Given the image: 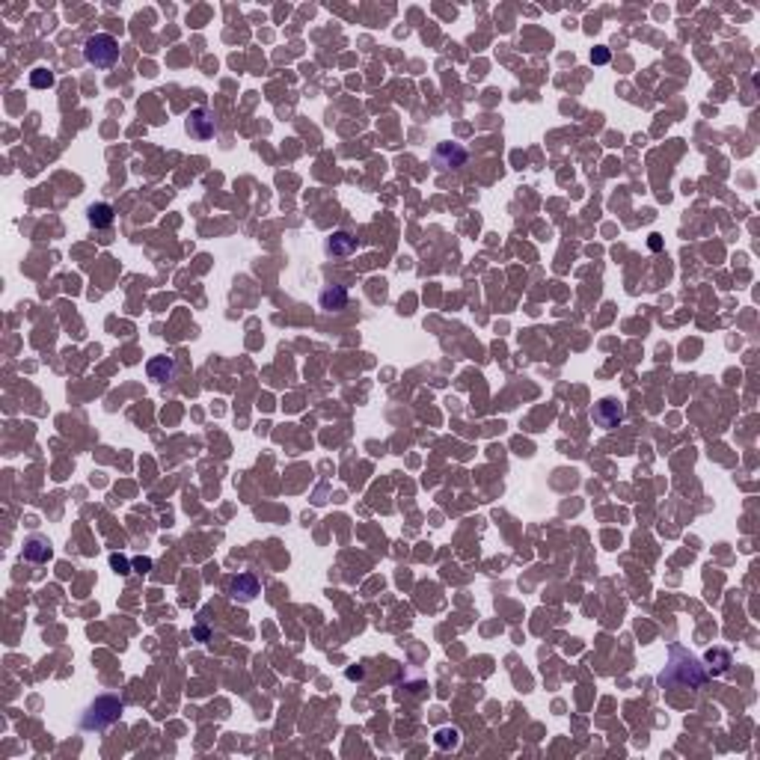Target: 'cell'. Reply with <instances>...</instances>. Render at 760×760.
<instances>
[{"mask_svg":"<svg viewBox=\"0 0 760 760\" xmlns=\"http://www.w3.org/2000/svg\"><path fill=\"white\" fill-rule=\"evenodd\" d=\"M188 134L196 137V140H208L214 137V113L208 107H196L191 110V116H188Z\"/></svg>","mask_w":760,"mask_h":760,"instance_id":"5","label":"cell"},{"mask_svg":"<svg viewBox=\"0 0 760 760\" xmlns=\"http://www.w3.org/2000/svg\"><path fill=\"white\" fill-rule=\"evenodd\" d=\"M122 710H125V704L116 695H102L80 716V728L83 730H107L110 725H116L122 719Z\"/></svg>","mask_w":760,"mask_h":760,"instance_id":"1","label":"cell"},{"mask_svg":"<svg viewBox=\"0 0 760 760\" xmlns=\"http://www.w3.org/2000/svg\"><path fill=\"white\" fill-rule=\"evenodd\" d=\"M707 663H719V665H713V674H722V671H728V665H730V653L716 648V651L707 653Z\"/></svg>","mask_w":760,"mask_h":760,"instance_id":"15","label":"cell"},{"mask_svg":"<svg viewBox=\"0 0 760 760\" xmlns=\"http://www.w3.org/2000/svg\"><path fill=\"white\" fill-rule=\"evenodd\" d=\"M131 565H134L137 573H149V570H152V558H134Z\"/></svg>","mask_w":760,"mask_h":760,"instance_id":"17","label":"cell"},{"mask_svg":"<svg viewBox=\"0 0 760 760\" xmlns=\"http://www.w3.org/2000/svg\"><path fill=\"white\" fill-rule=\"evenodd\" d=\"M434 742L440 745V749H454L457 742H461V734H457L454 728H442V730H437V737H434Z\"/></svg>","mask_w":760,"mask_h":760,"instance_id":"14","label":"cell"},{"mask_svg":"<svg viewBox=\"0 0 760 760\" xmlns=\"http://www.w3.org/2000/svg\"><path fill=\"white\" fill-rule=\"evenodd\" d=\"M659 247H663V238H659V235H651V250H659Z\"/></svg>","mask_w":760,"mask_h":760,"instance_id":"21","label":"cell"},{"mask_svg":"<svg viewBox=\"0 0 760 760\" xmlns=\"http://www.w3.org/2000/svg\"><path fill=\"white\" fill-rule=\"evenodd\" d=\"M30 87H33V90H51V87H54V71H48V68H33V71H30Z\"/></svg>","mask_w":760,"mask_h":760,"instance_id":"13","label":"cell"},{"mask_svg":"<svg viewBox=\"0 0 760 760\" xmlns=\"http://www.w3.org/2000/svg\"><path fill=\"white\" fill-rule=\"evenodd\" d=\"M83 60L95 68H110L119 60V42L110 33H95L83 42Z\"/></svg>","mask_w":760,"mask_h":760,"instance_id":"2","label":"cell"},{"mask_svg":"<svg viewBox=\"0 0 760 760\" xmlns=\"http://www.w3.org/2000/svg\"><path fill=\"white\" fill-rule=\"evenodd\" d=\"M683 656V653H680ZM707 680V671L701 668V663L695 656H683V663L677 665V659L668 665V671L659 677V683H674V686H689V689H698V686H704Z\"/></svg>","mask_w":760,"mask_h":760,"instance_id":"3","label":"cell"},{"mask_svg":"<svg viewBox=\"0 0 760 760\" xmlns=\"http://www.w3.org/2000/svg\"><path fill=\"white\" fill-rule=\"evenodd\" d=\"M110 565H113V570H116V573H122V577H125V573H131V567H134L125 555H110Z\"/></svg>","mask_w":760,"mask_h":760,"instance_id":"16","label":"cell"},{"mask_svg":"<svg viewBox=\"0 0 760 760\" xmlns=\"http://www.w3.org/2000/svg\"><path fill=\"white\" fill-rule=\"evenodd\" d=\"M591 60H594L597 66H603V63H609V51H606V48H597V51L591 54Z\"/></svg>","mask_w":760,"mask_h":760,"instance_id":"18","label":"cell"},{"mask_svg":"<svg viewBox=\"0 0 760 760\" xmlns=\"http://www.w3.org/2000/svg\"><path fill=\"white\" fill-rule=\"evenodd\" d=\"M318 306L324 312H342L348 306V289L345 285H327L318 294Z\"/></svg>","mask_w":760,"mask_h":760,"instance_id":"9","label":"cell"},{"mask_svg":"<svg viewBox=\"0 0 760 760\" xmlns=\"http://www.w3.org/2000/svg\"><path fill=\"white\" fill-rule=\"evenodd\" d=\"M591 416H594V422L600 428H618L624 422V407L615 398H603V401H597V407H594Z\"/></svg>","mask_w":760,"mask_h":760,"instance_id":"6","label":"cell"},{"mask_svg":"<svg viewBox=\"0 0 760 760\" xmlns=\"http://www.w3.org/2000/svg\"><path fill=\"white\" fill-rule=\"evenodd\" d=\"M87 217H90V223H92L95 229H110V226H113V205H107V203H95V205H90Z\"/></svg>","mask_w":760,"mask_h":760,"instance_id":"12","label":"cell"},{"mask_svg":"<svg viewBox=\"0 0 760 760\" xmlns=\"http://www.w3.org/2000/svg\"><path fill=\"white\" fill-rule=\"evenodd\" d=\"M348 677H351V680H363V677H366V671H363V668H351V671H348Z\"/></svg>","mask_w":760,"mask_h":760,"instance_id":"19","label":"cell"},{"mask_svg":"<svg viewBox=\"0 0 760 760\" xmlns=\"http://www.w3.org/2000/svg\"><path fill=\"white\" fill-rule=\"evenodd\" d=\"M193 636H196L199 641H205V639H208V629H205V627H196V629H193Z\"/></svg>","mask_w":760,"mask_h":760,"instance_id":"20","label":"cell"},{"mask_svg":"<svg viewBox=\"0 0 760 760\" xmlns=\"http://www.w3.org/2000/svg\"><path fill=\"white\" fill-rule=\"evenodd\" d=\"M229 594H232L235 600H243V603H250V600L259 594V579H255L253 573H238V577L229 579Z\"/></svg>","mask_w":760,"mask_h":760,"instance_id":"8","label":"cell"},{"mask_svg":"<svg viewBox=\"0 0 760 760\" xmlns=\"http://www.w3.org/2000/svg\"><path fill=\"white\" fill-rule=\"evenodd\" d=\"M24 562H33V565H45L51 562V555H54V547H51V541L48 538H42V535H33V538H27L24 541Z\"/></svg>","mask_w":760,"mask_h":760,"instance_id":"7","label":"cell"},{"mask_svg":"<svg viewBox=\"0 0 760 760\" xmlns=\"http://www.w3.org/2000/svg\"><path fill=\"white\" fill-rule=\"evenodd\" d=\"M146 375L155 383H169L176 378V360L173 356H152V360L146 363Z\"/></svg>","mask_w":760,"mask_h":760,"instance_id":"10","label":"cell"},{"mask_svg":"<svg viewBox=\"0 0 760 760\" xmlns=\"http://www.w3.org/2000/svg\"><path fill=\"white\" fill-rule=\"evenodd\" d=\"M354 250H356V238L351 232H345V229L327 238V253L330 255H351Z\"/></svg>","mask_w":760,"mask_h":760,"instance_id":"11","label":"cell"},{"mask_svg":"<svg viewBox=\"0 0 760 760\" xmlns=\"http://www.w3.org/2000/svg\"><path fill=\"white\" fill-rule=\"evenodd\" d=\"M469 152L461 146V143H440L434 149V167L437 169H457L466 164Z\"/></svg>","mask_w":760,"mask_h":760,"instance_id":"4","label":"cell"}]
</instances>
